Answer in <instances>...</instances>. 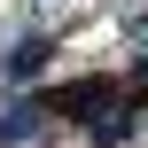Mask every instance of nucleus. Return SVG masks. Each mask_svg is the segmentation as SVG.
<instances>
[{
  "label": "nucleus",
  "instance_id": "nucleus-1",
  "mask_svg": "<svg viewBox=\"0 0 148 148\" xmlns=\"http://www.w3.org/2000/svg\"><path fill=\"white\" fill-rule=\"evenodd\" d=\"M31 133H39V109H8L0 117V140H31Z\"/></svg>",
  "mask_w": 148,
  "mask_h": 148
}]
</instances>
